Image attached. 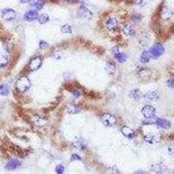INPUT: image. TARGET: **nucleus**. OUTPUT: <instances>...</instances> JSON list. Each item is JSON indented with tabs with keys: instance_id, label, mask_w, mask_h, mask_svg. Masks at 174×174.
<instances>
[{
	"instance_id": "1",
	"label": "nucleus",
	"mask_w": 174,
	"mask_h": 174,
	"mask_svg": "<svg viewBox=\"0 0 174 174\" xmlns=\"http://www.w3.org/2000/svg\"><path fill=\"white\" fill-rule=\"evenodd\" d=\"M31 86V80L26 76H22L17 80L16 87H17V90L19 91L20 92H22V93L27 92L30 90Z\"/></svg>"
},
{
	"instance_id": "2",
	"label": "nucleus",
	"mask_w": 174,
	"mask_h": 174,
	"mask_svg": "<svg viewBox=\"0 0 174 174\" xmlns=\"http://www.w3.org/2000/svg\"><path fill=\"white\" fill-rule=\"evenodd\" d=\"M149 52L152 56V58L153 59H157V57L162 56L165 52V47L161 44H155L151 47V49L149 50Z\"/></svg>"
},
{
	"instance_id": "3",
	"label": "nucleus",
	"mask_w": 174,
	"mask_h": 174,
	"mask_svg": "<svg viewBox=\"0 0 174 174\" xmlns=\"http://www.w3.org/2000/svg\"><path fill=\"white\" fill-rule=\"evenodd\" d=\"M116 118L110 113H104L101 116V122L107 127L113 126L116 124Z\"/></svg>"
},
{
	"instance_id": "4",
	"label": "nucleus",
	"mask_w": 174,
	"mask_h": 174,
	"mask_svg": "<svg viewBox=\"0 0 174 174\" xmlns=\"http://www.w3.org/2000/svg\"><path fill=\"white\" fill-rule=\"evenodd\" d=\"M2 17L3 19H5L6 21H12L14 20L16 17H17V13L16 11H14L13 9H11V8H6V9H4L2 11Z\"/></svg>"
},
{
	"instance_id": "5",
	"label": "nucleus",
	"mask_w": 174,
	"mask_h": 174,
	"mask_svg": "<svg viewBox=\"0 0 174 174\" xmlns=\"http://www.w3.org/2000/svg\"><path fill=\"white\" fill-rule=\"evenodd\" d=\"M42 64H43L42 57L39 56L35 57H33V58L30 61V63H29V68H30L31 71L36 72V71H38V70L41 67Z\"/></svg>"
},
{
	"instance_id": "6",
	"label": "nucleus",
	"mask_w": 174,
	"mask_h": 174,
	"mask_svg": "<svg viewBox=\"0 0 174 174\" xmlns=\"http://www.w3.org/2000/svg\"><path fill=\"white\" fill-rule=\"evenodd\" d=\"M78 15L79 17H82L84 19H91V17H93V13L84 6H79L78 9Z\"/></svg>"
},
{
	"instance_id": "7",
	"label": "nucleus",
	"mask_w": 174,
	"mask_h": 174,
	"mask_svg": "<svg viewBox=\"0 0 174 174\" xmlns=\"http://www.w3.org/2000/svg\"><path fill=\"white\" fill-rule=\"evenodd\" d=\"M141 113H142V115L146 118H151V117L155 116L156 109L152 106H151V105H146L145 106H143V108L141 109Z\"/></svg>"
},
{
	"instance_id": "8",
	"label": "nucleus",
	"mask_w": 174,
	"mask_h": 174,
	"mask_svg": "<svg viewBox=\"0 0 174 174\" xmlns=\"http://www.w3.org/2000/svg\"><path fill=\"white\" fill-rule=\"evenodd\" d=\"M152 71L149 69H141L138 72V77L142 81H148L152 79Z\"/></svg>"
},
{
	"instance_id": "9",
	"label": "nucleus",
	"mask_w": 174,
	"mask_h": 174,
	"mask_svg": "<svg viewBox=\"0 0 174 174\" xmlns=\"http://www.w3.org/2000/svg\"><path fill=\"white\" fill-rule=\"evenodd\" d=\"M144 140L150 145H155L160 141V136L155 133H150L144 137Z\"/></svg>"
},
{
	"instance_id": "10",
	"label": "nucleus",
	"mask_w": 174,
	"mask_h": 174,
	"mask_svg": "<svg viewBox=\"0 0 174 174\" xmlns=\"http://www.w3.org/2000/svg\"><path fill=\"white\" fill-rule=\"evenodd\" d=\"M39 17V12L35 10H31V11H26L24 15V19L28 22H33L37 20Z\"/></svg>"
},
{
	"instance_id": "11",
	"label": "nucleus",
	"mask_w": 174,
	"mask_h": 174,
	"mask_svg": "<svg viewBox=\"0 0 174 174\" xmlns=\"http://www.w3.org/2000/svg\"><path fill=\"white\" fill-rule=\"evenodd\" d=\"M106 28L111 31H116L118 26V21L116 17H109L106 22Z\"/></svg>"
},
{
	"instance_id": "12",
	"label": "nucleus",
	"mask_w": 174,
	"mask_h": 174,
	"mask_svg": "<svg viewBox=\"0 0 174 174\" xmlns=\"http://www.w3.org/2000/svg\"><path fill=\"white\" fill-rule=\"evenodd\" d=\"M159 98V93L157 91H150L145 95V99L147 102H155L158 100Z\"/></svg>"
},
{
	"instance_id": "13",
	"label": "nucleus",
	"mask_w": 174,
	"mask_h": 174,
	"mask_svg": "<svg viewBox=\"0 0 174 174\" xmlns=\"http://www.w3.org/2000/svg\"><path fill=\"white\" fill-rule=\"evenodd\" d=\"M121 132L127 139H134L135 136H136L134 130L131 129L129 126H126V125H124L121 128Z\"/></svg>"
},
{
	"instance_id": "14",
	"label": "nucleus",
	"mask_w": 174,
	"mask_h": 174,
	"mask_svg": "<svg viewBox=\"0 0 174 174\" xmlns=\"http://www.w3.org/2000/svg\"><path fill=\"white\" fill-rule=\"evenodd\" d=\"M21 165V162L17 159H11L8 163L6 164V169L7 171H13L16 170Z\"/></svg>"
},
{
	"instance_id": "15",
	"label": "nucleus",
	"mask_w": 174,
	"mask_h": 174,
	"mask_svg": "<svg viewBox=\"0 0 174 174\" xmlns=\"http://www.w3.org/2000/svg\"><path fill=\"white\" fill-rule=\"evenodd\" d=\"M173 16V11L168 7H164L161 11V17L164 20H169Z\"/></svg>"
},
{
	"instance_id": "16",
	"label": "nucleus",
	"mask_w": 174,
	"mask_h": 174,
	"mask_svg": "<svg viewBox=\"0 0 174 174\" xmlns=\"http://www.w3.org/2000/svg\"><path fill=\"white\" fill-rule=\"evenodd\" d=\"M73 146L76 149H79L80 151H84L87 148V143L84 139H77V140H75L73 142Z\"/></svg>"
},
{
	"instance_id": "17",
	"label": "nucleus",
	"mask_w": 174,
	"mask_h": 174,
	"mask_svg": "<svg viewBox=\"0 0 174 174\" xmlns=\"http://www.w3.org/2000/svg\"><path fill=\"white\" fill-rule=\"evenodd\" d=\"M135 32H136V31H135L134 26H133L132 24H127V25H125L123 29V33L124 34L126 37H128V38L133 37L135 35Z\"/></svg>"
},
{
	"instance_id": "18",
	"label": "nucleus",
	"mask_w": 174,
	"mask_h": 174,
	"mask_svg": "<svg viewBox=\"0 0 174 174\" xmlns=\"http://www.w3.org/2000/svg\"><path fill=\"white\" fill-rule=\"evenodd\" d=\"M156 125H157L158 127L160 128H163V129H169L171 127V123L170 121L167 119H165V118H157V122H156Z\"/></svg>"
},
{
	"instance_id": "19",
	"label": "nucleus",
	"mask_w": 174,
	"mask_h": 174,
	"mask_svg": "<svg viewBox=\"0 0 174 174\" xmlns=\"http://www.w3.org/2000/svg\"><path fill=\"white\" fill-rule=\"evenodd\" d=\"M142 96H143V94H142V92L139 89H133V90L131 91L129 93V97L134 101L139 100L142 98Z\"/></svg>"
},
{
	"instance_id": "20",
	"label": "nucleus",
	"mask_w": 174,
	"mask_h": 174,
	"mask_svg": "<svg viewBox=\"0 0 174 174\" xmlns=\"http://www.w3.org/2000/svg\"><path fill=\"white\" fill-rule=\"evenodd\" d=\"M106 70L109 74L111 75H115L117 72V66L113 62H108L106 65Z\"/></svg>"
},
{
	"instance_id": "21",
	"label": "nucleus",
	"mask_w": 174,
	"mask_h": 174,
	"mask_svg": "<svg viewBox=\"0 0 174 174\" xmlns=\"http://www.w3.org/2000/svg\"><path fill=\"white\" fill-rule=\"evenodd\" d=\"M114 57H115V59L118 62H119V63H124V62L126 61V59H127V55H126L124 52L118 51V53H116V54L114 55Z\"/></svg>"
},
{
	"instance_id": "22",
	"label": "nucleus",
	"mask_w": 174,
	"mask_h": 174,
	"mask_svg": "<svg viewBox=\"0 0 174 174\" xmlns=\"http://www.w3.org/2000/svg\"><path fill=\"white\" fill-rule=\"evenodd\" d=\"M81 111V108L78 105H71L67 107V113L69 114H76Z\"/></svg>"
},
{
	"instance_id": "23",
	"label": "nucleus",
	"mask_w": 174,
	"mask_h": 174,
	"mask_svg": "<svg viewBox=\"0 0 174 174\" xmlns=\"http://www.w3.org/2000/svg\"><path fill=\"white\" fill-rule=\"evenodd\" d=\"M9 65V58L6 55L0 56V69H5Z\"/></svg>"
},
{
	"instance_id": "24",
	"label": "nucleus",
	"mask_w": 174,
	"mask_h": 174,
	"mask_svg": "<svg viewBox=\"0 0 174 174\" xmlns=\"http://www.w3.org/2000/svg\"><path fill=\"white\" fill-rule=\"evenodd\" d=\"M151 58H152V56H151L149 51H145L141 54L140 60L142 63H147L151 60Z\"/></svg>"
},
{
	"instance_id": "25",
	"label": "nucleus",
	"mask_w": 174,
	"mask_h": 174,
	"mask_svg": "<svg viewBox=\"0 0 174 174\" xmlns=\"http://www.w3.org/2000/svg\"><path fill=\"white\" fill-rule=\"evenodd\" d=\"M45 0H36L31 4V6H33L34 7H36L37 10H42L43 7L45 6Z\"/></svg>"
},
{
	"instance_id": "26",
	"label": "nucleus",
	"mask_w": 174,
	"mask_h": 174,
	"mask_svg": "<svg viewBox=\"0 0 174 174\" xmlns=\"http://www.w3.org/2000/svg\"><path fill=\"white\" fill-rule=\"evenodd\" d=\"M10 93V89L6 84H0V95L7 96Z\"/></svg>"
},
{
	"instance_id": "27",
	"label": "nucleus",
	"mask_w": 174,
	"mask_h": 174,
	"mask_svg": "<svg viewBox=\"0 0 174 174\" xmlns=\"http://www.w3.org/2000/svg\"><path fill=\"white\" fill-rule=\"evenodd\" d=\"M40 24H45L49 21V16L47 14H41L39 16L38 19H37Z\"/></svg>"
},
{
	"instance_id": "28",
	"label": "nucleus",
	"mask_w": 174,
	"mask_h": 174,
	"mask_svg": "<svg viewBox=\"0 0 174 174\" xmlns=\"http://www.w3.org/2000/svg\"><path fill=\"white\" fill-rule=\"evenodd\" d=\"M157 118L155 116L151 117V118H146L144 121H143V124H146V125H149V124H156L157 122Z\"/></svg>"
},
{
	"instance_id": "29",
	"label": "nucleus",
	"mask_w": 174,
	"mask_h": 174,
	"mask_svg": "<svg viewBox=\"0 0 174 174\" xmlns=\"http://www.w3.org/2000/svg\"><path fill=\"white\" fill-rule=\"evenodd\" d=\"M61 31L63 33H72V28L70 24H64L61 27Z\"/></svg>"
},
{
	"instance_id": "30",
	"label": "nucleus",
	"mask_w": 174,
	"mask_h": 174,
	"mask_svg": "<svg viewBox=\"0 0 174 174\" xmlns=\"http://www.w3.org/2000/svg\"><path fill=\"white\" fill-rule=\"evenodd\" d=\"M149 39H150V36H149V34L146 33V32H145V33L142 34V37H141L140 39V42L142 45H146V43H148V41H149Z\"/></svg>"
},
{
	"instance_id": "31",
	"label": "nucleus",
	"mask_w": 174,
	"mask_h": 174,
	"mask_svg": "<svg viewBox=\"0 0 174 174\" xmlns=\"http://www.w3.org/2000/svg\"><path fill=\"white\" fill-rule=\"evenodd\" d=\"M153 170L155 172H162V170H163V167H162V164H156L153 167Z\"/></svg>"
},
{
	"instance_id": "32",
	"label": "nucleus",
	"mask_w": 174,
	"mask_h": 174,
	"mask_svg": "<svg viewBox=\"0 0 174 174\" xmlns=\"http://www.w3.org/2000/svg\"><path fill=\"white\" fill-rule=\"evenodd\" d=\"M167 152L171 156H174V143L168 145V146H167Z\"/></svg>"
},
{
	"instance_id": "33",
	"label": "nucleus",
	"mask_w": 174,
	"mask_h": 174,
	"mask_svg": "<svg viewBox=\"0 0 174 174\" xmlns=\"http://www.w3.org/2000/svg\"><path fill=\"white\" fill-rule=\"evenodd\" d=\"M55 171H56V172L57 174L64 173V172H65V167H64V165H57L56 166Z\"/></svg>"
},
{
	"instance_id": "34",
	"label": "nucleus",
	"mask_w": 174,
	"mask_h": 174,
	"mask_svg": "<svg viewBox=\"0 0 174 174\" xmlns=\"http://www.w3.org/2000/svg\"><path fill=\"white\" fill-rule=\"evenodd\" d=\"M49 47V44L47 42H45L44 40H41L39 42V48L41 50H45L46 48Z\"/></svg>"
},
{
	"instance_id": "35",
	"label": "nucleus",
	"mask_w": 174,
	"mask_h": 174,
	"mask_svg": "<svg viewBox=\"0 0 174 174\" xmlns=\"http://www.w3.org/2000/svg\"><path fill=\"white\" fill-rule=\"evenodd\" d=\"M72 95L75 98H79V97L81 96V92L79 91L74 90V91H72Z\"/></svg>"
},
{
	"instance_id": "36",
	"label": "nucleus",
	"mask_w": 174,
	"mask_h": 174,
	"mask_svg": "<svg viewBox=\"0 0 174 174\" xmlns=\"http://www.w3.org/2000/svg\"><path fill=\"white\" fill-rule=\"evenodd\" d=\"M36 122L38 124H39V125H43V124H46V121H45V119H43V118H38L37 120H36Z\"/></svg>"
},
{
	"instance_id": "37",
	"label": "nucleus",
	"mask_w": 174,
	"mask_h": 174,
	"mask_svg": "<svg viewBox=\"0 0 174 174\" xmlns=\"http://www.w3.org/2000/svg\"><path fill=\"white\" fill-rule=\"evenodd\" d=\"M72 160H82V158L78 154H72Z\"/></svg>"
},
{
	"instance_id": "38",
	"label": "nucleus",
	"mask_w": 174,
	"mask_h": 174,
	"mask_svg": "<svg viewBox=\"0 0 174 174\" xmlns=\"http://www.w3.org/2000/svg\"><path fill=\"white\" fill-rule=\"evenodd\" d=\"M118 51H119V49H118V46H114L112 48V50H111V52L113 53V55H115L116 53H118Z\"/></svg>"
},
{
	"instance_id": "39",
	"label": "nucleus",
	"mask_w": 174,
	"mask_h": 174,
	"mask_svg": "<svg viewBox=\"0 0 174 174\" xmlns=\"http://www.w3.org/2000/svg\"><path fill=\"white\" fill-rule=\"evenodd\" d=\"M168 85L170 87H173L174 86V78L172 79H171L168 82Z\"/></svg>"
},
{
	"instance_id": "40",
	"label": "nucleus",
	"mask_w": 174,
	"mask_h": 174,
	"mask_svg": "<svg viewBox=\"0 0 174 174\" xmlns=\"http://www.w3.org/2000/svg\"><path fill=\"white\" fill-rule=\"evenodd\" d=\"M30 1H31V0H19V2H20L21 4H27Z\"/></svg>"
},
{
	"instance_id": "41",
	"label": "nucleus",
	"mask_w": 174,
	"mask_h": 174,
	"mask_svg": "<svg viewBox=\"0 0 174 174\" xmlns=\"http://www.w3.org/2000/svg\"><path fill=\"white\" fill-rule=\"evenodd\" d=\"M143 3H144V0H137V4H138V5H139V6L142 5Z\"/></svg>"
},
{
	"instance_id": "42",
	"label": "nucleus",
	"mask_w": 174,
	"mask_h": 174,
	"mask_svg": "<svg viewBox=\"0 0 174 174\" xmlns=\"http://www.w3.org/2000/svg\"><path fill=\"white\" fill-rule=\"evenodd\" d=\"M65 1H67V2H70V1H72V0H65Z\"/></svg>"
}]
</instances>
